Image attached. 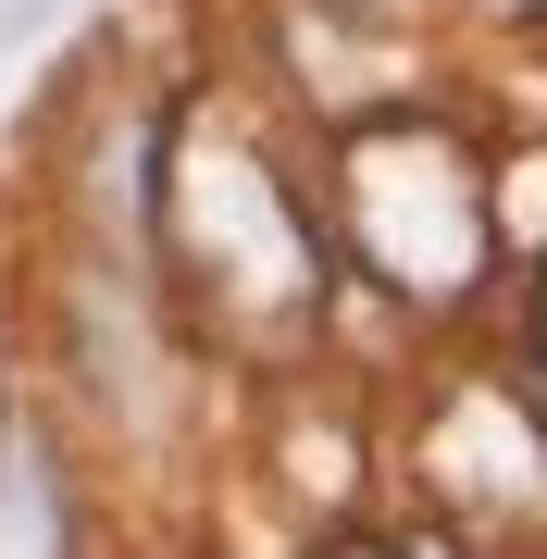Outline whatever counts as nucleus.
Instances as JSON below:
<instances>
[{
    "label": "nucleus",
    "mask_w": 547,
    "mask_h": 559,
    "mask_svg": "<svg viewBox=\"0 0 547 559\" xmlns=\"http://www.w3.org/2000/svg\"><path fill=\"white\" fill-rule=\"evenodd\" d=\"M510 224H535V237H547V175H510Z\"/></svg>",
    "instance_id": "obj_2"
},
{
    "label": "nucleus",
    "mask_w": 547,
    "mask_h": 559,
    "mask_svg": "<svg viewBox=\"0 0 547 559\" xmlns=\"http://www.w3.org/2000/svg\"><path fill=\"white\" fill-rule=\"evenodd\" d=\"M348 224H361V249L399 286H424V299H461L473 261H486L473 175H461V150H448L436 124H385V138L348 150Z\"/></svg>",
    "instance_id": "obj_1"
}]
</instances>
